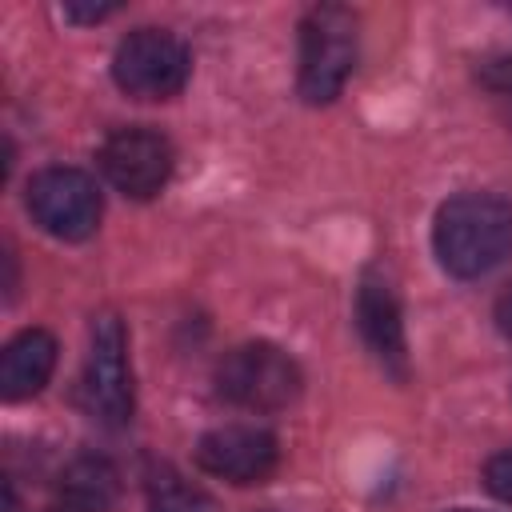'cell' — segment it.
<instances>
[{
	"label": "cell",
	"mask_w": 512,
	"mask_h": 512,
	"mask_svg": "<svg viewBox=\"0 0 512 512\" xmlns=\"http://www.w3.org/2000/svg\"><path fill=\"white\" fill-rule=\"evenodd\" d=\"M456 512H476V508H456Z\"/></svg>",
	"instance_id": "cell-17"
},
{
	"label": "cell",
	"mask_w": 512,
	"mask_h": 512,
	"mask_svg": "<svg viewBox=\"0 0 512 512\" xmlns=\"http://www.w3.org/2000/svg\"><path fill=\"white\" fill-rule=\"evenodd\" d=\"M432 248L444 272L476 280L512 256V204L496 192H460L436 208Z\"/></svg>",
	"instance_id": "cell-1"
},
{
	"label": "cell",
	"mask_w": 512,
	"mask_h": 512,
	"mask_svg": "<svg viewBox=\"0 0 512 512\" xmlns=\"http://www.w3.org/2000/svg\"><path fill=\"white\" fill-rule=\"evenodd\" d=\"M80 396H84V408L108 428H120L132 416L128 336H124V324L112 312L96 316V324H92L84 376H80Z\"/></svg>",
	"instance_id": "cell-5"
},
{
	"label": "cell",
	"mask_w": 512,
	"mask_h": 512,
	"mask_svg": "<svg viewBox=\"0 0 512 512\" xmlns=\"http://www.w3.org/2000/svg\"><path fill=\"white\" fill-rule=\"evenodd\" d=\"M112 12H116V4H88V8H80V4H64V16H68V20H80V24H96V20L112 16Z\"/></svg>",
	"instance_id": "cell-15"
},
{
	"label": "cell",
	"mask_w": 512,
	"mask_h": 512,
	"mask_svg": "<svg viewBox=\"0 0 512 512\" xmlns=\"http://www.w3.org/2000/svg\"><path fill=\"white\" fill-rule=\"evenodd\" d=\"M484 484L492 496L508 500L512 504V448L508 452H496L488 464H484Z\"/></svg>",
	"instance_id": "cell-14"
},
{
	"label": "cell",
	"mask_w": 512,
	"mask_h": 512,
	"mask_svg": "<svg viewBox=\"0 0 512 512\" xmlns=\"http://www.w3.org/2000/svg\"><path fill=\"white\" fill-rule=\"evenodd\" d=\"M280 460L276 436L252 424H224L200 436L196 444V464L208 476H220L228 484H260L272 476Z\"/></svg>",
	"instance_id": "cell-8"
},
{
	"label": "cell",
	"mask_w": 512,
	"mask_h": 512,
	"mask_svg": "<svg viewBox=\"0 0 512 512\" xmlns=\"http://www.w3.org/2000/svg\"><path fill=\"white\" fill-rule=\"evenodd\" d=\"M148 512H216V504L208 500V492L188 484L180 472L156 468L148 476Z\"/></svg>",
	"instance_id": "cell-12"
},
{
	"label": "cell",
	"mask_w": 512,
	"mask_h": 512,
	"mask_svg": "<svg viewBox=\"0 0 512 512\" xmlns=\"http://www.w3.org/2000/svg\"><path fill=\"white\" fill-rule=\"evenodd\" d=\"M480 84L496 96L500 116H504V124L512 128V56H496V60L480 64Z\"/></svg>",
	"instance_id": "cell-13"
},
{
	"label": "cell",
	"mask_w": 512,
	"mask_h": 512,
	"mask_svg": "<svg viewBox=\"0 0 512 512\" xmlns=\"http://www.w3.org/2000/svg\"><path fill=\"white\" fill-rule=\"evenodd\" d=\"M28 212L56 240H84L100 224V188L80 168H40L28 180Z\"/></svg>",
	"instance_id": "cell-6"
},
{
	"label": "cell",
	"mask_w": 512,
	"mask_h": 512,
	"mask_svg": "<svg viewBox=\"0 0 512 512\" xmlns=\"http://www.w3.org/2000/svg\"><path fill=\"white\" fill-rule=\"evenodd\" d=\"M192 76V56L180 36L164 28H136L112 52V80L136 100H168Z\"/></svg>",
	"instance_id": "cell-4"
},
{
	"label": "cell",
	"mask_w": 512,
	"mask_h": 512,
	"mask_svg": "<svg viewBox=\"0 0 512 512\" xmlns=\"http://www.w3.org/2000/svg\"><path fill=\"white\" fill-rule=\"evenodd\" d=\"M172 144L168 136H160L156 128H116L104 144H100V172L108 176V184L132 200H148L156 196L168 176H172Z\"/></svg>",
	"instance_id": "cell-7"
},
{
	"label": "cell",
	"mask_w": 512,
	"mask_h": 512,
	"mask_svg": "<svg viewBox=\"0 0 512 512\" xmlns=\"http://www.w3.org/2000/svg\"><path fill=\"white\" fill-rule=\"evenodd\" d=\"M496 328H500V332L512 340V288H508V292L496 300Z\"/></svg>",
	"instance_id": "cell-16"
},
{
	"label": "cell",
	"mask_w": 512,
	"mask_h": 512,
	"mask_svg": "<svg viewBox=\"0 0 512 512\" xmlns=\"http://www.w3.org/2000/svg\"><path fill=\"white\" fill-rule=\"evenodd\" d=\"M120 500V472L104 456H76L60 472V512H112Z\"/></svg>",
	"instance_id": "cell-11"
},
{
	"label": "cell",
	"mask_w": 512,
	"mask_h": 512,
	"mask_svg": "<svg viewBox=\"0 0 512 512\" xmlns=\"http://www.w3.org/2000/svg\"><path fill=\"white\" fill-rule=\"evenodd\" d=\"M216 392L236 408L276 412L300 396V368L284 348L268 340L240 344L216 364Z\"/></svg>",
	"instance_id": "cell-3"
},
{
	"label": "cell",
	"mask_w": 512,
	"mask_h": 512,
	"mask_svg": "<svg viewBox=\"0 0 512 512\" xmlns=\"http://www.w3.org/2000/svg\"><path fill=\"white\" fill-rule=\"evenodd\" d=\"M360 56L356 16L340 4H316L300 20V72L296 88L304 104H332Z\"/></svg>",
	"instance_id": "cell-2"
},
{
	"label": "cell",
	"mask_w": 512,
	"mask_h": 512,
	"mask_svg": "<svg viewBox=\"0 0 512 512\" xmlns=\"http://www.w3.org/2000/svg\"><path fill=\"white\" fill-rule=\"evenodd\" d=\"M56 368V340L44 328H24L4 344L0 356V392L4 400H28L36 396Z\"/></svg>",
	"instance_id": "cell-10"
},
{
	"label": "cell",
	"mask_w": 512,
	"mask_h": 512,
	"mask_svg": "<svg viewBox=\"0 0 512 512\" xmlns=\"http://www.w3.org/2000/svg\"><path fill=\"white\" fill-rule=\"evenodd\" d=\"M356 328L368 344V352L380 360V368L396 380L408 376V340H404V316L396 292L380 276H364L356 288Z\"/></svg>",
	"instance_id": "cell-9"
}]
</instances>
